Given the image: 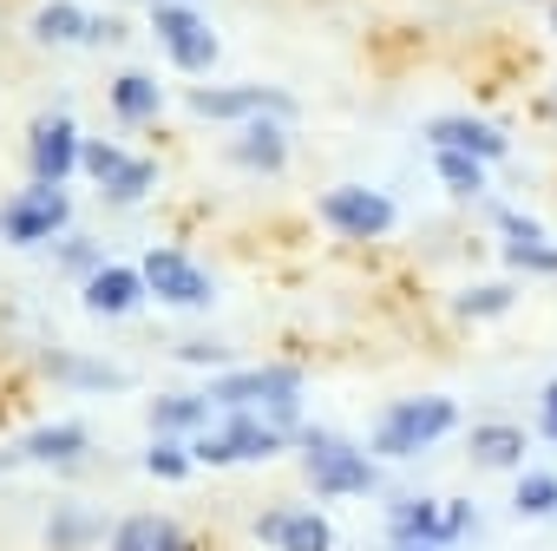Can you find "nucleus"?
<instances>
[{"mask_svg":"<svg viewBox=\"0 0 557 551\" xmlns=\"http://www.w3.org/2000/svg\"><path fill=\"white\" fill-rule=\"evenodd\" d=\"M446 433H459V407H453V394H413V401H394L381 420H374V460H413V453H426L433 440H446Z\"/></svg>","mask_w":557,"mask_h":551,"instance_id":"1","label":"nucleus"},{"mask_svg":"<svg viewBox=\"0 0 557 551\" xmlns=\"http://www.w3.org/2000/svg\"><path fill=\"white\" fill-rule=\"evenodd\" d=\"M296 453H302V479L322 492V499H355V492H374V453L329 433V427H296Z\"/></svg>","mask_w":557,"mask_h":551,"instance_id":"2","label":"nucleus"},{"mask_svg":"<svg viewBox=\"0 0 557 551\" xmlns=\"http://www.w3.org/2000/svg\"><path fill=\"white\" fill-rule=\"evenodd\" d=\"M203 394H210L223 414H275L283 427H296L302 375H296V368H223Z\"/></svg>","mask_w":557,"mask_h":551,"instance_id":"3","label":"nucleus"},{"mask_svg":"<svg viewBox=\"0 0 557 551\" xmlns=\"http://www.w3.org/2000/svg\"><path fill=\"white\" fill-rule=\"evenodd\" d=\"M283 446H296V427H283L275 414H230L223 427L190 440L197 466H249V460H275Z\"/></svg>","mask_w":557,"mask_h":551,"instance_id":"4","label":"nucleus"},{"mask_svg":"<svg viewBox=\"0 0 557 551\" xmlns=\"http://www.w3.org/2000/svg\"><path fill=\"white\" fill-rule=\"evenodd\" d=\"M151 34L171 53V66H184V73H210L216 66V34L197 14V0H151Z\"/></svg>","mask_w":557,"mask_h":551,"instance_id":"5","label":"nucleus"},{"mask_svg":"<svg viewBox=\"0 0 557 551\" xmlns=\"http://www.w3.org/2000/svg\"><path fill=\"white\" fill-rule=\"evenodd\" d=\"M190 112L216 125H249V119H296V99L283 86H197Z\"/></svg>","mask_w":557,"mask_h":551,"instance_id":"6","label":"nucleus"},{"mask_svg":"<svg viewBox=\"0 0 557 551\" xmlns=\"http://www.w3.org/2000/svg\"><path fill=\"white\" fill-rule=\"evenodd\" d=\"M66 223H73V204L60 184H27L21 197L0 204V236L8 243H53Z\"/></svg>","mask_w":557,"mask_h":551,"instance_id":"7","label":"nucleus"},{"mask_svg":"<svg viewBox=\"0 0 557 551\" xmlns=\"http://www.w3.org/2000/svg\"><path fill=\"white\" fill-rule=\"evenodd\" d=\"M138 269H145V290H151L158 303H171V309H210V303H216V283H210V276H203L184 249H151Z\"/></svg>","mask_w":557,"mask_h":551,"instance_id":"8","label":"nucleus"},{"mask_svg":"<svg viewBox=\"0 0 557 551\" xmlns=\"http://www.w3.org/2000/svg\"><path fill=\"white\" fill-rule=\"evenodd\" d=\"M322 223L368 243V236H387V230L400 223V210H394V197H381V191H368V184H342V191L322 197Z\"/></svg>","mask_w":557,"mask_h":551,"instance_id":"9","label":"nucleus"},{"mask_svg":"<svg viewBox=\"0 0 557 551\" xmlns=\"http://www.w3.org/2000/svg\"><path fill=\"white\" fill-rule=\"evenodd\" d=\"M79 125L66 119V112H47L34 132H27V171H34V184H66L73 171H79Z\"/></svg>","mask_w":557,"mask_h":551,"instance_id":"10","label":"nucleus"},{"mask_svg":"<svg viewBox=\"0 0 557 551\" xmlns=\"http://www.w3.org/2000/svg\"><path fill=\"white\" fill-rule=\"evenodd\" d=\"M426 145H433V151H466V158H479V164H498V158L511 151L505 125H492V119H472V112L426 119Z\"/></svg>","mask_w":557,"mask_h":551,"instance_id":"11","label":"nucleus"},{"mask_svg":"<svg viewBox=\"0 0 557 551\" xmlns=\"http://www.w3.org/2000/svg\"><path fill=\"white\" fill-rule=\"evenodd\" d=\"M256 538L269 551H329L335 544V525L322 512H302V505H269L256 518Z\"/></svg>","mask_w":557,"mask_h":551,"instance_id":"12","label":"nucleus"},{"mask_svg":"<svg viewBox=\"0 0 557 551\" xmlns=\"http://www.w3.org/2000/svg\"><path fill=\"white\" fill-rule=\"evenodd\" d=\"M230 158H236V171L275 177V171L289 164V125H283V119H249V125H236Z\"/></svg>","mask_w":557,"mask_h":551,"instance_id":"13","label":"nucleus"},{"mask_svg":"<svg viewBox=\"0 0 557 551\" xmlns=\"http://www.w3.org/2000/svg\"><path fill=\"white\" fill-rule=\"evenodd\" d=\"M34 34H40L47 47H86V40H112L119 27L99 21L92 8H79V0H47V8L34 14Z\"/></svg>","mask_w":557,"mask_h":551,"instance_id":"14","label":"nucleus"},{"mask_svg":"<svg viewBox=\"0 0 557 551\" xmlns=\"http://www.w3.org/2000/svg\"><path fill=\"white\" fill-rule=\"evenodd\" d=\"M145 296H151L145 269H132V262H106L99 276H86V309L92 316H132Z\"/></svg>","mask_w":557,"mask_h":551,"instance_id":"15","label":"nucleus"},{"mask_svg":"<svg viewBox=\"0 0 557 551\" xmlns=\"http://www.w3.org/2000/svg\"><path fill=\"white\" fill-rule=\"evenodd\" d=\"M387 538L394 544H453V518L440 499H400L387 512Z\"/></svg>","mask_w":557,"mask_h":551,"instance_id":"16","label":"nucleus"},{"mask_svg":"<svg viewBox=\"0 0 557 551\" xmlns=\"http://www.w3.org/2000/svg\"><path fill=\"white\" fill-rule=\"evenodd\" d=\"M210 394H158L151 401V433L158 440H197V433H210Z\"/></svg>","mask_w":557,"mask_h":551,"instance_id":"17","label":"nucleus"},{"mask_svg":"<svg viewBox=\"0 0 557 551\" xmlns=\"http://www.w3.org/2000/svg\"><path fill=\"white\" fill-rule=\"evenodd\" d=\"M112 551H190V538H184V525H177V518L138 512V518L112 525Z\"/></svg>","mask_w":557,"mask_h":551,"instance_id":"18","label":"nucleus"},{"mask_svg":"<svg viewBox=\"0 0 557 551\" xmlns=\"http://www.w3.org/2000/svg\"><path fill=\"white\" fill-rule=\"evenodd\" d=\"M524 440H531L524 427H511V420H485V427L466 433V453H472V466H498V473H505V466L524 460Z\"/></svg>","mask_w":557,"mask_h":551,"instance_id":"19","label":"nucleus"},{"mask_svg":"<svg viewBox=\"0 0 557 551\" xmlns=\"http://www.w3.org/2000/svg\"><path fill=\"white\" fill-rule=\"evenodd\" d=\"M112 112H119L125 125H158V112H164L158 79H151V73H119V79H112Z\"/></svg>","mask_w":557,"mask_h":551,"instance_id":"20","label":"nucleus"},{"mask_svg":"<svg viewBox=\"0 0 557 551\" xmlns=\"http://www.w3.org/2000/svg\"><path fill=\"white\" fill-rule=\"evenodd\" d=\"M21 460H40V466H66V460H79L86 453V427H66V420H53V427H40V433H21V446H14Z\"/></svg>","mask_w":557,"mask_h":551,"instance_id":"21","label":"nucleus"},{"mask_svg":"<svg viewBox=\"0 0 557 551\" xmlns=\"http://www.w3.org/2000/svg\"><path fill=\"white\" fill-rule=\"evenodd\" d=\"M47 375H53L60 388H92V394L125 388V375H119L112 362H92V355H47Z\"/></svg>","mask_w":557,"mask_h":551,"instance_id":"22","label":"nucleus"},{"mask_svg":"<svg viewBox=\"0 0 557 551\" xmlns=\"http://www.w3.org/2000/svg\"><path fill=\"white\" fill-rule=\"evenodd\" d=\"M433 171L453 197H485V164L466 158V151H433Z\"/></svg>","mask_w":557,"mask_h":551,"instance_id":"23","label":"nucleus"},{"mask_svg":"<svg viewBox=\"0 0 557 551\" xmlns=\"http://www.w3.org/2000/svg\"><path fill=\"white\" fill-rule=\"evenodd\" d=\"M92 538H99V518L79 512V505H60V512L47 518V544H53V551H86Z\"/></svg>","mask_w":557,"mask_h":551,"instance_id":"24","label":"nucleus"},{"mask_svg":"<svg viewBox=\"0 0 557 551\" xmlns=\"http://www.w3.org/2000/svg\"><path fill=\"white\" fill-rule=\"evenodd\" d=\"M505 309H511V283H479V290H459L453 296V316L459 322H492Z\"/></svg>","mask_w":557,"mask_h":551,"instance_id":"25","label":"nucleus"},{"mask_svg":"<svg viewBox=\"0 0 557 551\" xmlns=\"http://www.w3.org/2000/svg\"><path fill=\"white\" fill-rule=\"evenodd\" d=\"M145 473H151V479H171V486H184V479L197 473V453H190V440H151V453H145Z\"/></svg>","mask_w":557,"mask_h":551,"instance_id":"26","label":"nucleus"},{"mask_svg":"<svg viewBox=\"0 0 557 551\" xmlns=\"http://www.w3.org/2000/svg\"><path fill=\"white\" fill-rule=\"evenodd\" d=\"M511 505H518L524 518H550V512H557V473H524L518 492H511Z\"/></svg>","mask_w":557,"mask_h":551,"instance_id":"27","label":"nucleus"},{"mask_svg":"<svg viewBox=\"0 0 557 551\" xmlns=\"http://www.w3.org/2000/svg\"><path fill=\"white\" fill-rule=\"evenodd\" d=\"M151 184H158V164L151 158H125V171L106 184V197L112 204H138V197H151Z\"/></svg>","mask_w":557,"mask_h":551,"instance_id":"28","label":"nucleus"},{"mask_svg":"<svg viewBox=\"0 0 557 551\" xmlns=\"http://www.w3.org/2000/svg\"><path fill=\"white\" fill-rule=\"evenodd\" d=\"M79 164H86V177L106 191V184L125 171V151H119V145H106V138H86V145H79Z\"/></svg>","mask_w":557,"mask_h":551,"instance_id":"29","label":"nucleus"},{"mask_svg":"<svg viewBox=\"0 0 557 551\" xmlns=\"http://www.w3.org/2000/svg\"><path fill=\"white\" fill-rule=\"evenodd\" d=\"M492 223H498L505 249H524V243H550V223H537V217H524V210H492Z\"/></svg>","mask_w":557,"mask_h":551,"instance_id":"30","label":"nucleus"},{"mask_svg":"<svg viewBox=\"0 0 557 551\" xmlns=\"http://www.w3.org/2000/svg\"><path fill=\"white\" fill-rule=\"evenodd\" d=\"M505 269H511V276H557V243H524V249H505Z\"/></svg>","mask_w":557,"mask_h":551,"instance_id":"31","label":"nucleus"},{"mask_svg":"<svg viewBox=\"0 0 557 551\" xmlns=\"http://www.w3.org/2000/svg\"><path fill=\"white\" fill-rule=\"evenodd\" d=\"M60 262H66L73 276H99V269H106V262H99V243H92V236H66V243H60Z\"/></svg>","mask_w":557,"mask_h":551,"instance_id":"32","label":"nucleus"},{"mask_svg":"<svg viewBox=\"0 0 557 551\" xmlns=\"http://www.w3.org/2000/svg\"><path fill=\"white\" fill-rule=\"evenodd\" d=\"M537 427H544V440H557V381L537 394Z\"/></svg>","mask_w":557,"mask_h":551,"instance_id":"33","label":"nucleus"},{"mask_svg":"<svg viewBox=\"0 0 557 551\" xmlns=\"http://www.w3.org/2000/svg\"><path fill=\"white\" fill-rule=\"evenodd\" d=\"M177 355H184V362H223V348H216V342H184Z\"/></svg>","mask_w":557,"mask_h":551,"instance_id":"34","label":"nucleus"},{"mask_svg":"<svg viewBox=\"0 0 557 551\" xmlns=\"http://www.w3.org/2000/svg\"><path fill=\"white\" fill-rule=\"evenodd\" d=\"M544 119H550V125H557V86H550V93H544Z\"/></svg>","mask_w":557,"mask_h":551,"instance_id":"35","label":"nucleus"},{"mask_svg":"<svg viewBox=\"0 0 557 551\" xmlns=\"http://www.w3.org/2000/svg\"><path fill=\"white\" fill-rule=\"evenodd\" d=\"M394 551H453V544H394Z\"/></svg>","mask_w":557,"mask_h":551,"instance_id":"36","label":"nucleus"},{"mask_svg":"<svg viewBox=\"0 0 557 551\" xmlns=\"http://www.w3.org/2000/svg\"><path fill=\"white\" fill-rule=\"evenodd\" d=\"M550 34H557V0H550Z\"/></svg>","mask_w":557,"mask_h":551,"instance_id":"37","label":"nucleus"}]
</instances>
